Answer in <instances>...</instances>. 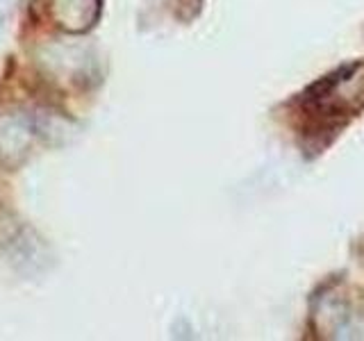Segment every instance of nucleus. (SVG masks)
I'll return each instance as SVG.
<instances>
[{"label": "nucleus", "instance_id": "f257e3e1", "mask_svg": "<svg viewBox=\"0 0 364 341\" xmlns=\"http://www.w3.org/2000/svg\"><path fill=\"white\" fill-rule=\"evenodd\" d=\"M3 26H5V16H3V11H0V30H3Z\"/></svg>", "mask_w": 364, "mask_h": 341}]
</instances>
